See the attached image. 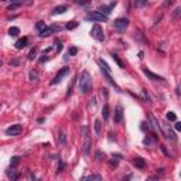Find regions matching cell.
Instances as JSON below:
<instances>
[{
    "instance_id": "cell-25",
    "label": "cell",
    "mask_w": 181,
    "mask_h": 181,
    "mask_svg": "<svg viewBox=\"0 0 181 181\" xmlns=\"http://www.w3.org/2000/svg\"><path fill=\"white\" fill-rule=\"evenodd\" d=\"M78 27V23L77 21H69L68 24H66V30H74V28H77Z\"/></svg>"
},
{
    "instance_id": "cell-19",
    "label": "cell",
    "mask_w": 181,
    "mask_h": 181,
    "mask_svg": "<svg viewBox=\"0 0 181 181\" xmlns=\"http://www.w3.org/2000/svg\"><path fill=\"white\" fill-rule=\"evenodd\" d=\"M102 117H103V120H108V119H109V106H108V105H105V106L102 108Z\"/></svg>"
},
{
    "instance_id": "cell-9",
    "label": "cell",
    "mask_w": 181,
    "mask_h": 181,
    "mask_svg": "<svg viewBox=\"0 0 181 181\" xmlns=\"http://www.w3.org/2000/svg\"><path fill=\"white\" fill-rule=\"evenodd\" d=\"M123 106L122 105H117L115 108V112H113V122L115 123H120L123 120Z\"/></svg>"
},
{
    "instance_id": "cell-38",
    "label": "cell",
    "mask_w": 181,
    "mask_h": 181,
    "mask_svg": "<svg viewBox=\"0 0 181 181\" xmlns=\"http://www.w3.org/2000/svg\"><path fill=\"white\" fill-rule=\"evenodd\" d=\"M143 55H144V52H143V51H140V52H139V58H140V60H143Z\"/></svg>"
},
{
    "instance_id": "cell-36",
    "label": "cell",
    "mask_w": 181,
    "mask_h": 181,
    "mask_svg": "<svg viewBox=\"0 0 181 181\" xmlns=\"http://www.w3.org/2000/svg\"><path fill=\"white\" fill-rule=\"evenodd\" d=\"M174 127H176V130H178V132H181V122H177Z\"/></svg>"
},
{
    "instance_id": "cell-23",
    "label": "cell",
    "mask_w": 181,
    "mask_h": 181,
    "mask_svg": "<svg viewBox=\"0 0 181 181\" xmlns=\"http://www.w3.org/2000/svg\"><path fill=\"white\" fill-rule=\"evenodd\" d=\"M12 171H9L7 173V176H9V178H12V181H16L17 180V171L14 168H10Z\"/></svg>"
},
{
    "instance_id": "cell-26",
    "label": "cell",
    "mask_w": 181,
    "mask_h": 181,
    "mask_svg": "<svg viewBox=\"0 0 181 181\" xmlns=\"http://www.w3.org/2000/svg\"><path fill=\"white\" fill-rule=\"evenodd\" d=\"M37 28H38V31L41 33L43 30H45V28H47V26H45V23H44V21H38V23H37Z\"/></svg>"
},
{
    "instance_id": "cell-17",
    "label": "cell",
    "mask_w": 181,
    "mask_h": 181,
    "mask_svg": "<svg viewBox=\"0 0 181 181\" xmlns=\"http://www.w3.org/2000/svg\"><path fill=\"white\" fill-rule=\"evenodd\" d=\"M81 181H103L102 177L98 174H94V176H88V177H83Z\"/></svg>"
},
{
    "instance_id": "cell-2",
    "label": "cell",
    "mask_w": 181,
    "mask_h": 181,
    "mask_svg": "<svg viewBox=\"0 0 181 181\" xmlns=\"http://www.w3.org/2000/svg\"><path fill=\"white\" fill-rule=\"evenodd\" d=\"M82 134H83V144H82V151L85 156L89 154L91 151V146H92V139H91V133L86 126H82Z\"/></svg>"
},
{
    "instance_id": "cell-3",
    "label": "cell",
    "mask_w": 181,
    "mask_h": 181,
    "mask_svg": "<svg viewBox=\"0 0 181 181\" xmlns=\"http://www.w3.org/2000/svg\"><path fill=\"white\" fill-rule=\"evenodd\" d=\"M160 129H161V134L164 136L165 139H168L171 142H177V136H176V133L173 132V129L170 127V125H167L165 122H161L160 123Z\"/></svg>"
},
{
    "instance_id": "cell-15",
    "label": "cell",
    "mask_w": 181,
    "mask_h": 181,
    "mask_svg": "<svg viewBox=\"0 0 181 181\" xmlns=\"http://www.w3.org/2000/svg\"><path fill=\"white\" fill-rule=\"evenodd\" d=\"M66 10H68V7H66L65 4H64V6H57V7L52 10V14H62V13H65Z\"/></svg>"
},
{
    "instance_id": "cell-10",
    "label": "cell",
    "mask_w": 181,
    "mask_h": 181,
    "mask_svg": "<svg viewBox=\"0 0 181 181\" xmlns=\"http://www.w3.org/2000/svg\"><path fill=\"white\" fill-rule=\"evenodd\" d=\"M58 30H60L58 26H55V24H54V26H49V27H47L45 30H43V31L40 33V37H49L51 34H54L55 31H58Z\"/></svg>"
},
{
    "instance_id": "cell-29",
    "label": "cell",
    "mask_w": 181,
    "mask_h": 181,
    "mask_svg": "<svg viewBox=\"0 0 181 181\" xmlns=\"http://www.w3.org/2000/svg\"><path fill=\"white\" fill-rule=\"evenodd\" d=\"M37 52H38V49L34 47V48L31 49V51H30V54H28V58H30V60H34V57L37 55Z\"/></svg>"
},
{
    "instance_id": "cell-30",
    "label": "cell",
    "mask_w": 181,
    "mask_h": 181,
    "mask_svg": "<svg viewBox=\"0 0 181 181\" xmlns=\"http://www.w3.org/2000/svg\"><path fill=\"white\" fill-rule=\"evenodd\" d=\"M142 94H143V96H144V99L147 100L148 103H151V98H150V95H148V92H147V91H146V89H143V91H142Z\"/></svg>"
},
{
    "instance_id": "cell-37",
    "label": "cell",
    "mask_w": 181,
    "mask_h": 181,
    "mask_svg": "<svg viewBox=\"0 0 181 181\" xmlns=\"http://www.w3.org/2000/svg\"><path fill=\"white\" fill-rule=\"evenodd\" d=\"M146 181H157V177H150V178H147Z\"/></svg>"
},
{
    "instance_id": "cell-12",
    "label": "cell",
    "mask_w": 181,
    "mask_h": 181,
    "mask_svg": "<svg viewBox=\"0 0 181 181\" xmlns=\"http://www.w3.org/2000/svg\"><path fill=\"white\" fill-rule=\"evenodd\" d=\"M143 72H144V75L150 78L151 81H163L164 78L163 77H160V75H157V74H154V72H151V71H148L147 68H143Z\"/></svg>"
},
{
    "instance_id": "cell-18",
    "label": "cell",
    "mask_w": 181,
    "mask_h": 181,
    "mask_svg": "<svg viewBox=\"0 0 181 181\" xmlns=\"http://www.w3.org/2000/svg\"><path fill=\"white\" fill-rule=\"evenodd\" d=\"M38 77H40V74H38V71L37 69H31L30 71V81H38Z\"/></svg>"
},
{
    "instance_id": "cell-5",
    "label": "cell",
    "mask_w": 181,
    "mask_h": 181,
    "mask_svg": "<svg viewBox=\"0 0 181 181\" xmlns=\"http://www.w3.org/2000/svg\"><path fill=\"white\" fill-rule=\"evenodd\" d=\"M91 37H94L95 40L98 41H103L105 40V34H103V30L99 24H94V27L91 28Z\"/></svg>"
},
{
    "instance_id": "cell-8",
    "label": "cell",
    "mask_w": 181,
    "mask_h": 181,
    "mask_svg": "<svg viewBox=\"0 0 181 181\" xmlns=\"http://www.w3.org/2000/svg\"><path fill=\"white\" fill-rule=\"evenodd\" d=\"M23 132V126L21 125H12L10 127H7L6 129V134L7 136H18L20 133Z\"/></svg>"
},
{
    "instance_id": "cell-20",
    "label": "cell",
    "mask_w": 181,
    "mask_h": 181,
    "mask_svg": "<svg viewBox=\"0 0 181 181\" xmlns=\"http://www.w3.org/2000/svg\"><path fill=\"white\" fill-rule=\"evenodd\" d=\"M18 163H20V157L14 156V157H12V160H10V167H12V168H16Z\"/></svg>"
},
{
    "instance_id": "cell-32",
    "label": "cell",
    "mask_w": 181,
    "mask_h": 181,
    "mask_svg": "<svg viewBox=\"0 0 181 181\" xmlns=\"http://www.w3.org/2000/svg\"><path fill=\"white\" fill-rule=\"evenodd\" d=\"M78 52V49H77V47H71V48L68 49V55H75Z\"/></svg>"
},
{
    "instance_id": "cell-21",
    "label": "cell",
    "mask_w": 181,
    "mask_h": 181,
    "mask_svg": "<svg viewBox=\"0 0 181 181\" xmlns=\"http://www.w3.org/2000/svg\"><path fill=\"white\" fill-rule=\"evenodd\" d=\"M110 57H112V58L115 60V61H116V64H117V65L120 66V68H125V65H123V62L120 61V58H119V57L116 55L115 52H110Z\"/></svg>"
},
{
    "instance_id": "cell-31",
    "label": "cell",
    "mask_w": 181,
    "mask_h": 181,
    "mask_svg": "<svg viewBox=\"0 0 181 181\" xmlns=\"http://www.w3.org/2000/svg\"><path fill=\"white\" fill-rule=\"evenodd\" d=\"M21 6V3H12V4H9V10H14V9H17V7H20Z\"/></svg>"
},
{
    "instance_id": "cell-1",
    "label": "cell",
    "mask_w": 181,
    "mask_h": 181,
    "mask_svg": "<svg viewBox=\"0 0 181 181\" xmlns=\"http://www.w3.org/2000/svg\"><path fill=\"white\" fill-rule=\"evenodd\" d=\"M78 86H79L81 94H88L91 91V88H92V77H91V74L88 71H82L81 72Z\"/></svg>"
},
{
    "instance_id": "cell-13",
    "label": "cell",
    "mask_w": 181,
    "mask_h": 181,
    "mask_svg": "<svg viewBox=\"0 0 181 181\" xmlns=\"http://www.w3.org/2000/svg\"><path fill=\"white\" fill-rule=\"evenodd\" d=\"M27 44H28V38L27 37H23V38H20V40H17L16 44H14V47L17 49H23L27 47Z\"/></svg>"
},
{
    "instance_id": "cell-35",
    "label": "cell",
    "mask_w": 181,
    "mask_h": 181,
    "mask_svg": "<svg viewBox=\"0 0 181 181\" xmlns=\"http://www.w3.org/2000/svg\"><path fill=\"white\" fill-rule=\"evenodd\" d=\"M174 17H176V18H180L181 17V7H177V9H176V12H174Z\"/></svg>"
},
{
    "instance_id": "cell-14",
    "label": "cell",
    "mask_w": 181,
    "mask_h": 181,
    "mask_svg": "<svg viewBox=\"0 0 181 181\" xmlns=\"http://www.w3.org/2000/svg\"><path fill=\"white\" fill-rule=\"evenodd\" d=\"M133 164L136 165L137 168H144V167H146V161H144V159H142V157H134Z\"/></svg>"
},
{
    "instance_id": "cell-4",
    "label": "cell",
    "mask_w": 181,
    "mask_h": 181,
    "mask_svg": "<svg viewBox=\"0 0 181 181\" xmlns=\"http://www.w3.org/2000/svg\"><path fill=\"white\" fill-rule=\"evenodd\" d=\"M85 20H86V21H98V23L102 21V23H106V21H108V16L99 13L98 10H96V12H89V13L85 16Z\"/></svg>"
},
{
    "instance_id": "cell-11",
    "label": "cell",
    "mask_w": 181,
    "mask_h": 181,
    "mask_svg": "<svg viewBox=\"0 0 181 181\" xmlns=\"http://www.w3.org/2000/svg\"><path fill=\"white\" fill-rule=\"evenodd\" d=\"M116 6V3H110V4H108V6H105V4H102V6H99L98 12L99 13H102V14H105V16H108L112 10H113V7Z\"/></svg>"
},
{
    "instance_id": "cell-34",
    "label": "cell",
    "mask_w": 181,
    "mask_h": 181,
    "mask_svg": "<svg viewBox=\"0 0 181 181\" xmlns=\"http://www.w3.org/2000/svg\"><path fill=\"white\" fill-rule=\"evenodd\" d=\"M55 45H57V47H55V51H57V52H60V51L62 49V44H61V41H55Z\"/></svg>"
},
{
    "instance_id": "cell-27",
    "label": "cell",
    "mask_w": 181,
    "mask_h": 181,
    "mask_svg": "<svg viewBox=\"0 0 181 181\" xmlns=\"http://www.w3.org/2000/svg\"><path fill=\"white\" fill-rule=\"evenodd\" d=\"M176 119H177V117H176V113H174V112H168V113H167V120L176 122Z\"/></svg>"
},
{
    "instance_id": "cell-33",
    "label": "cell",
    "mask_w": 181,
    "mask_h": 181,
    "mask_svg": "<svg viewBox=\"0 0 181 181\" xmlns=\"http://www.w3.org/2000/svg\"><path fill=\"white\" fill-rule=\"evenodd\" d=\"M65 140H66V137H65V133H64V132H62V130H61V132H60V142H61V143L64 144V143H65Z\"/></svg>"
},
{
    "instance_id": "cell-39",
    "label": "cell",
    "mask_w": 181,
    "mask_h": 181,
    "mask_svg": "<svg viewBox=\"0 0 181 181\" xmlns=\"http://www.w3.org/2000/svg\"><path fill=\"white\" fill-rule=\"evenodd\" d=\"M33 181H38V180H37V178H35V177L33 176Z\"/></svg>"
},
{
    "instance_id": "cell-24",
    "label": "cell",
    "mask_w": 181,
    "mask_h": 181,
    "mask_svg": "<svg viewBox=\"0 0 181 181\" xmlns=\"http://www.w3.org/2000/svg\"><path fill=\"white\" fill-rule=\"evenodd\" d=\"M100 132H102V125H100V120L96 119V120H95V133H96V134H100Z\"/></svg>"
},
{
    "instance_id": "cell-28",
    "label": "cell",
    "mask_w": 181,
    "mask_h": 181,
    "mask_svg": "<svg viewBox=\"0 0 181 181\" xmlns=\"http://www.w3.org/2000/svg\"><path fill=\"white\" fill-rule=\"evenodd\" d=\"M134 4H136V7H144V6H147L148 3L144 0V1H140V0H136L134 1Z\"/></svg>"
},
{
    "instance_id": "cell-16",
    "label": "cell",
    "mask_w": 181,
    "mask_h": 181,
    "mask_svg": "<svg viewBox=\"0 0 181 181\" xmlns=\"http://www.w3.org/2000/svg\"><path fill=\"white\" fill-rule=\"evenodd\" d=\"M98 64L100 65V69H102V71H105V72L110 74V66L106 64V61H103V60H98Z\"/></svg>"
},
{
    "instance_id": "cell-7",
    "label": "cell",
    "mask_w": 181,
    "mask_h": 181,
    "mask_svg": "<svg viewBox=\"0 0 181 181\" xmlns=\"http://www.w3.org/2000/svg\"><path fill=\"white\" fill-rule=\"evenodd\" d=\"M127 26H129V20L125 18V17L116 18L115 21H113V27H115L116 30H119V31H125L127 28Z\"/></svg>"
},
{
    "instance_id": "cell-6",
    "label": "cell",
    "mask_w": 181,
    "mask_h": 181,
    "mask_svg": "<svg viewBox=\"0 0 181 181\" xmlns=\"http://www.w3.org/2000/svg\"><path fill=\"white\" fill-rule=\"evenodd\" d=\"M69 74V66H64V68H61L58 72H57V75L54 77V79L51 81V85H57V83H60L62 81V78L66 77Z\"/></svg>"
},
{
    "instance_id": "cell-22",
    "label": "cell",
    "mask_w": 181,
    "mask_h": 181,
    "mask_svg": "<svg viewBox=\"0 0 181 181\" xmlns=\"http://www.w3.org/2000/svg\"><path fill=\"white\" fill-rule=\"evenodd\" d=\"M18 34H20V28L18 27H12L9 30V35H12V37H17Z\"/></svg>"
}]
</instances>
